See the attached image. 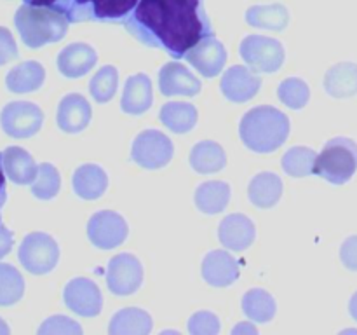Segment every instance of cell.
<instances>
[{"label":"cell","mask_w":357,"mask_h":335,"mask_svg":"<svg viewBox=\"0 0 357 335\" xmlns=\"http://www.w3.org/2000/svg\"><path fill=\"white\" fill-rule=\"evenodd\" d=\"M124 24L143 44L166 49L173 58H185L213 35L202 0H139Z\"/></svg>","instance_id":"obj_1"},{"label":"cell","mask_w":357,"mask_h":335,"mask_svg":"<svg viewBox=\"0 0 357 335\" xmlns=\"http://www.w3.org/2000/svg\"><path fill=\"white\" fill-rule=\"evenodd\" d=\"M244 145L258 154L274 152L288 140L289 119L274 107H257L248 112L239 126Z\"/></svg>","instance_id":"obj_2"},{"label":"cell","mask_w":357,"mask_h":335,"mask_svg":"<svg viewBox=\"0 0 357 335\" xmlns=\"http://www.w3.org/2000/svg\"><path fill=\"white\" fill-rule=\"evenodd\" d=\"M17 31L24 45L31 49L59 42L68 31V17L51 7H38L24 3L14 16Z\"/></svg>","instance_id":"obj_3"},{"label":"cell","mask_w":357,"mask_h":335,"mask_svg":"<svg viewBox=\"0 0 357 335\" xmlns=\"http://www.w3.org/2000/svg\"><path fill=\"white\" fill-rule=\"evenodd\" d=\"M356 171L357 143L345 136L330 140L314 164V173L335 185L347 184Z\"/></svg>","instance_id":"obj_4"},{"label":"cell","mask_w":357,"mask_h":335,"mask_svg":"<svg viewBox=\"0 0 357 335\" xmlns=\"http://www.w3.org/2000/svg\"><path fill=\"white\" fill-rule=\"evenodd\" d=\"M20 262L31 274H47L56 267L59 258L58 243L44 232L28 234L17 251Z\"/></svg>","instance_id":"obj_5"},{"label":"cell","mask_w":357,"mask_h":335,"mask_svg":"<svg viewBox=\"0 0 357 335\" xmlns=\"http://www.w3.org/2000/svg\"><path fill=\"white\" fill-rule=\"evenodd\" d=\"M241 58L253 72L272 73L281 68L284 61V49L275 38L250 35L241 42Z\"/></svg>","instance_id":"obj_6"},{"label":"cell","mask_w":357,"mask_h":335,"mask_svg":"<svg viewBox=\"0 0 357 335\" xmlns=\"http://www.w3.org/2000/svg\"><path fill=\"white\" fill-rule=\"evenodd\" d=\"M173 152V143L164 133L157 129H146L139 133L132 142L131 157L138 166L145 170H159L169 163Z\"/></svg>","instance_id":"obj_7"},{"label":"cell","mask_w":357,"mask_h":335,"mask_svg":"<svg viewBox=\"0 0 357 335\" xmlns=\"http://www.w3.org/2000/svg\"><path fill=\"white\" fill-rule=\"evenodd\" d=\"M139 0H73L68 13L70 23L77 21L126 20Z\"/></svg>","instance_id":"obj_8"},{"label":"cell","mask_w":357,"mask_h":335,"mask_svg":"<svg viewBox=\"0 0 357 335\" xmlns=\"http://www.w3.org/2000/svg\"><path fill=\"white\" fill-rule=\"evenodd\" d=\"M42 110L28 101H13L0 114L2 129L13 138H30L42 128Z\"/></svg>","instance_id":"obj_9"},{"label":"cell","mask_w":357,"mask_h":335,"mask_svg":"<svg viewBox=\"0 0 357 335\" xmlns=\"http://www.w3.org/2000/svg\"><path fill=\"white\" fill-rule=\"evenodd\" d=\"M143 267L131 253H121L108 264L107 285L114 295H131L142 286Z\"/></svg>","instance_id":"obj_10"},{"label":"cell","mask_w":357,"mask_h":335,"mask_svg":"<svg viewBox=\"0 0 357 335\" xmlns=\"http://www.w3.org/2000/svg\"><path fill=\"white\" fill-rule=\"evenodd\" d=\"M87 236L100 250H112L128 237V223L115 211H98L87 223Z\"/></svg>","instance_id":"obj_11"},{"label":"cell","mask_w":357,"mask_h":335,"mask_svg":"<svg viewBox=\"0 0 357 335\" xmlns=\"http://www.w3.org/2000/svg\"><path fill=\"white\" fill-rule=\"evenodd\" d=\"M63 299H65L68 309H72L79 316H96L103 307V297H101L100 288L96 283L87 278L72 279L66 285Z\"/></svg>","instance_id":"obj_12"},{"label":"cell","mask_w":357,"mask_h":335,"mask_svg":"<svg viewBox=\"0 0 357 335\" xmlns=\"http://www.w3.org/2000/svg\"><path fill=\"white\" fill-rule=\"evenodd\" d=\"M190 65L204 77H215L222 72L227 63V51L220 40H216L215 35L202 38L199 44H195L190 51L185 54Z\"/></svg>","instance_id":"obj_13"},{"label":"cell","mask_w":357,"mask_h":335,"mask_svg":"<svg viewBox=\"0 0 357 335\" xmlns=\"http://www.w3.org/2000/svg\"><path fill=\"white\" fill-rule=\"evenodd\" d=\"M159 89L164 96H195L201 80L180 63H166L159 72Z\"/></svg>","instance_id":"obj_14"},{"label":"cell","mask_w":357,"mask_h":335,"mask_svg":"<svg viewBox=\"0 0 357 335\" xmlns=\"http://www.w3.org/2000/svg\"><path fill=\"white\" fill-rule=\"evenodd\" d=\"M260 77L246 66H232L222 77V91L227 100L244 103L251 100L260 89Z\"/></svg>","instance_id":"obj_15"},{"label":"cell","mask_w":357,"mask_h":335,"mask_svg":"<svg viewBox=\"0 0 357 335\" xmlns=\"http://www.w3.org/2000/svg\"><path fill=\"white\" fill-rule=\"evenodd\" d=\"M255 236H257V230H255L253 222L241 213L225 216L218 227V239L229 250H246L255 241Z\"/></svg>","instance_id":"obj_16"},{"label":"cell","mask_w":357,"mask_h":335,"mask_svg":"<svg viewBox=\"0 0 357 335\" xmlns=\"http://www.w3.org/2000/svg\"><path fill=\"white\" fill-rule=\"evenodd\" d=\"M202 276L213 286H229L239 278V264L229 251L215 250L202 262Z\"/></svg>","instance_id":"obj_17"},{"label":"cell","mask_w":357,"mask_h":335,"mask_svg":"<svg viewBox=\"0 0 357 335\" xmlns=\"http://www.w3.org/2000/svg\"><path fill=\"white\" fill-rule=\"evenodd\" d=\"M98 54L91 45L87 44H70L68 47L63 49L58 56V68L59 72L70 79L86 75L96 65Z\"/></svg>","instance_id":"obj_18"},{"label":"cell","mask_w":357,"mask_h":335,"mask_svg":"<svg viewBox=\"0 0 357 335\" xmlns=\"http://www.w3.org/2000/svg\"><path fill=\"white\" fill-rule=\"evenodd\" d=\"M91 105L82 94H68L58 107V126L65 133H79L89 124Z\"/></svg>","instance_id":"obj_19"},{"label":"cell","mask_w":357,"mask_h":335,"mask_svg":"<svg viewBox=\"0 0 357 335\" xmlns=\"http://www.w3.org/2000/svg\"><path fill=\"white\" fill-rule=\"evenodd\" d=\"M152 82L149 77L145 73H136V75L129 77L124 86V93H122V110L131 115L145 114L152 107Z\"/></svg>","instance_id":"obj_20"},{"label":"cell","mask_w":357,"mask_h":335,"mask_svg":"<svg viewBox=\"0 0 357 335\" xmlns=\"http://www.w3.org/2000/svg\"><path fill=\"white\" fill-rule=\"evenodd\" d=\"M3 170L9 180L17 185L33 184L38 173V166L35 164L33 157L20 147H9L3 152Z\"/></svg>","instance_id":"obj_21"},{"label":"cell","mask_w":357,"mask_h":335,"mask_svg":"<svg viewBox=\"0 0 357 335\" xmlns=\"http://www.w3.org/2000/svg\"><path fill=\"white\" fill-rule=\"evenodd\" d=\"M324 89L333 98H352L357 94V65L351 61L331 66L324 75Z\"/></svg>","instance_id":"obj_22"},{"label":"cell","mask_w":357,"mask_h":335,"mask_svg":"<svg viewBox=\"0 0 357 335\" xmlns=\"http://www.w3.org/2000/svg\"><path fill=\"white\" fill-rule=\"evenodd\" d=\"M73 191L82 199H98L108 187V177L96 164H84L73 173Z\"/></svg>","instance_id":"obj_23"},{"label":"cell","mask_w":357,"mask_h":335,"mask_svg":"<svg viewBox=\"0 0 357 335\" xmlns=\"http://www.w3.org/2000/svg\"><path fill=\"white\" fill-rule=\"evenodd\" d=\"M250 201L261 209L278 204L282 194V181L274 173H260L250 184Z\"/></svg>","instance_id":"obj_24"},{"label":"cell","mask_w":357,"mask_h":335,"mask_svg":"<svg viewBox=\"0 0 357 335\" xmlns=\"http://www.w3.org/2000/svg\"><path fill=\"white\" fill-rule=\"evenodd\" d=\"M227 164L225 150L222 145L211 140H204L194 145L190 152V166L194 168L197 173H216V171L223 170Z\"/></svg>","instance_id":"obj_25"},{"label":"cell","mask_w":357,"mask_h":335,"mask_svg":"<svg viewBox=\"0 0 357 335\" xmlns=\"http://www.w3.org/2000/svg\"><path fill=\"white\" fill-rule=\"evenodd\" d=\"M230 201V187L225 181H206L195 191V204L206 215L223 211Z\"/></svg>","instance_id":"obj_26"},{"label":"cell","mask_w":357,"mask_h":335,"mask_svg":"<svg viewBox=\"0 0 357 335\" xmlns=\"http://www.w3.org/2000/svg\"><path fill=\"white\" fill-rule=\"evenodd\" d=\"M44 79L45 72L40 63L24 61L10 70L6 84L7 89L13 91V93H30V91L38 89L44 84Z\"/></svg>","instance_id":"obj_27"},{"label":"cell","mask_w":357,"mask_h":335,"mask_svg":"<svg viewBox=\"0 0 357 335\" xmlns=\"http://www.w3.org/2000/svg\"><path fill=\"white\" fill-rule=\"evenodd\" d=\"M246 21L255 28L281 31L288 27L289 14H288V9H286L284 6H281V3H272V6H255L248 9Z\"/></svg>","instance_id":"obj_28"},{"label":"cell","mask_w":357,"mask_h":335,"mask_svg":"<svg viewBox=\"0 0 357 335\" xmlns=\"http://www.w3.org/2000/svg\"><path fill=\"white\" fill-rule=\"evenodd\" d=\"M110 334H149L152 330V318L136 307H128L114 314L108 327Z\"/></svg>","instance_id":"obj_29"},{"label":"cell","mask_w":357,"mask_h":335,"mask_svg":"<svg viewBox=\"0 0 357 335\" xmlns=\"http://www.w3.org/2000/svg\"><path fill=\"white\" fill-rule=\"evenodd\" d=\"M160 121L173 133H187L197 122V110L190 103L171 101L160 108Z\"/></svg>","instance_id":"obj_30"},{"label":"cell","mask_w":357,"mask_h":335,"mask_svg":"<svg viewBox=\"0 0 357 335\" xmlns=\"http://www.w3.org/2000/svg\"><path fill=\"white\" fill-rule=\"evenodd\" d=\"M243 311L255 323H267L275 314V300L265 290H250L243 297Z\"/></svg>","instance_id":"obj_31"},{"label":"cell","mask_w":357,"mask_h":335,"mask_svg":"<svg viewBox=\"0 0 357 335\" xmlns=\"http://www.w3.org/2000/svg\"><path fill=\"white\" fill-rule=\"evenodd\" d=\"M317 154L309 147H293L282 157V170L286 174L295 178L307 177L314 173Z\"/></svg>","instance_id":"obj_32"},{"label":"cell","mask_w":357,"mask_h":335,"mask_svg":"<svg viewBox=\"0 0 357 335\" xmlns=\"http://www.w3.org/2000/svg\"><path fill=\"white\" fill-rule=\"evenodd\" d=\"M24 281L16 267L0 264V306H13L23 297Z\"/></svg>","instance_id":"obj_33"},{"label":"cell","mask_w":357,"mask_h":335,"mask_svg":"<svg viewBox=\"0 0 357 335\" xmlns=\"http://www.w3.org/2000/svg\"><path fill=\"white\" fill-rule=\"evenodd\" d=\"M117 70L110 65L103 66V68L98 70L96 75H94L93 80L89 82L91 96H93L98 103H107V101H110L112 98H114L115 91H117Z\"/></svg>","instance_id":"obj_34"},{"label":"cell","mask_w":357,"mask_h":335,"mask_svg":"<svg viewBox=\"0 0 357 335\" xmlns=\"http://www.w3.org/2000/svg\"><path fill=\"white\" fill-rule=\"evenodd\" d=\"M278 96L286 107L293 108V110H300V108L309 103L310 89L302 79L291 77V79H286L284 82H281L278 89Z\"/></svg>","instance_id":"obj_35"},{"label":"cell","mask_w":357,"mask_h":335,"mask_svg":"<svg viewBox=\"0 0 357 335\" xmlns=\"http://www.w3.org/2000/svg\"><path fill=\"white\" fill-rule=\"evenodd\" d=\"M59 173L51 164H40L38 166L37 178L31 184V194L38 199H52L59 192Z\"/></svg>","instance_id":"obj_36"},{"label":"cell","mask_w":357,"mask_h":335,"mask_svg":"<svg viewBox=\"0 0 357 335\" xmlns=\"http://www.w3.org/2000/svg\"><path fill=\"white\" fill-rule=\"evenodd\" d=\"M188 332L190 334H218L220 321L213 313L199 311L188 321Z\"/></svg>","instance_id":"obj_37"},{"label":"cell","mask_w":357,"mask_h":335,"mask_svg":"<svg viewBox=\"0 0 357 335\" xmlns=\"http://www.w3.org/2000/svg\"><path fill=\"white\" fill-rule=\"evenodd\" d=\"M38 334H82V327L65 316H52L38 328Z\"/></svg>","instance_id":"obj_38"},{"label":"cell","mask_w":357,"mask_h":335,"mask_svg":"<svg viewBox=\"0 0 357 335\" xmlns=\"http://www.w3.org/2000/svg\"><path fill=\"white\" fill-rule=\"evenodd\" d=\"M17 58V47L13 35L7 28L0 27V65H6L10 59Z\"/></svg>","instance_id":"obj_39"},{"label":"cell","mask_w":357,"mask_h":335,"mask_svg":"<svg viewBox=\"0 0 357 335\" xmlns=\"http://www.w3.org/2000/svg\"><path fill=\"white\" fill-rule=\"evenodd\" d=\"M340 258L351 271H357V236H351L344 241L340 248Z\"/></svg>","instance_id":"obj_40"},{"label":"cell","mask_w":357,"mask_h":335,"mask_svg":"<svg viewBox=\"0 0 357 335\" xmlns=\"http://www.w3.org/2000/svg\"><path fill=\"white\" fill-rule=\"evenodd\" d=\"M24 3H30V6H38V7H51V9L58 10V13L68 16L70 7H72L73 0H23Z\"/></svg>","instance_id":"obj_41"},{"label":"cell","mask_w":357,"mask_h":335,"mask_svg":"<svg viewBox=\"0 0 357 335\" xmlns=\"http://www.w3.org/2000/svg\"><path fill=\"white\" fill-rule=\"evenodd\" d=\"M13 232L0 223V258L9 253L10 248H13Z\"/></svg>","instance_id":"obj_42"},{"label":"cell","mask_w":357,"mask_h":335,"mask_svg":"<svg viewBox=\"0 0 357 335\" xmlns=\"http://www.w3.org/2000/svg\"><path fill=\"white\" fill-rule=\"evenodd\" d=\"M6 198V170H3V154H0V211H2Z\"/></svg>","instance_id":"obj_43"},{"label":"cell","mask_w":357,"mask_h":335,"mask_svg":"<svg viewBox=\"0 0 357 335\" xmlns=\"http://www.w3.org/2000/svg\"><path fill=\"white\" fill-rule=\"evenodd\" d=\"M232 332L234 334H243V332H246V334H257V328L250 323H244V325H239V327L234 328Z\"/></svg>","instance_id":"obj_44"},{"label":"cell","mask_w":357,"mask_h":335,"mask_svg":"<svg viewBox=\"0 0 357 335\" xmlns=\"http://www.w3.org/2000/svg\"><path fill=\"white\" fill-rule=\"evenodd\" d=\"M349 313H351V316L357 321V292L352 295L351 302H349Z\"/></svg>","instance_id":"obj_45"},{"label":"cell","mask_w":357,"mask_h":335,"mask_svg":"<svg viewBox=\"0 0 357 335\" xmlns=\"http://www.w3.org/2000/svg\"><path fill=\"white\" fill-rule=\"evenodd\" d=\"M0 334H9V327L0 320Z\"/></svg>","instance_id":"obj_46"}]
</instances>
